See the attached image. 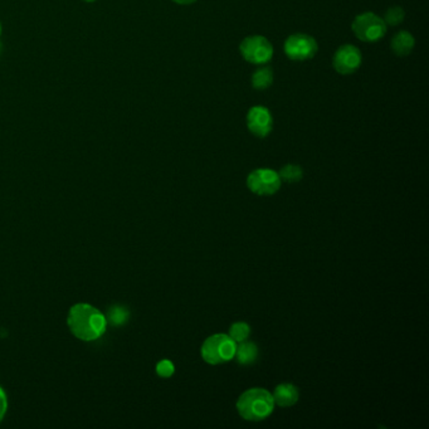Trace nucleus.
<instances>
[{
	"label": "nucleus",
	"mask_w": 429,
	"mask_h": 429,
	"mask_svg": "<svg viewBox=\"0 0 429 429\" xmlns=\"http://www.w3.org/2000/svg\"><path fill=\"white\" fill-rule=\"evenodd\" d=\"M247 187L257 195H272L280 189V175L272 169H257L248 175Z\"/></svg>",
	"instance_id": "obj_7"
},
{
	"label": "nucleus",
	"mask_w": 429,
	"mask_h": 429,
	"mask_svg": "<svg viewBox=\"0 0 429 429\" xmlns=\"http://www.w3.org/2000/svg\"><path fill=\"white\" fill-rule=\"evenodd\" d=\"M272 83H274V71L271 67L265 66L255 69V73L252 75V87L257 91L267 90L272 86Z\"/></svg>",
	"instance_id": "obj_12"
},
{
	"label": "nucleus",
	"mask_w": 429,
	"mask_h": 429,
	"mask_svg": "<svg viewBox=\"0 0 429 429\" xmlns=\"http://www.w3.org/2000/svg\"><path fill=\"white\" fill-rule=\"evenodd\" d=\"M363 56L358 47L353 44H344L334 55L332 66L340 75H353L360 69Z\"/></svg>",
	"instance_id": "obj_8"
},
{
	"label": "nucleus",
	"mask_w": 429,
	"mask_h": 429,
	"mask_svg": "<svg viewBox=\"0 0 429 429\" xmlns=\"http://www.w3.org/2000/svg\"><path fill=\"white\" fill-rule=\"evenodd\" d=\"M281 181H287V183H296L302 179L304 171L300 168L299 165H293L288 164L286 167L281 169L280 171Z\"/></svg>",
	"instance_id": "obj_14"
},
{
	"label": "nucleus",
	"mask_w": 429,
	"mask_h": 429,
	"mask_svg": "<svg viewBox=\"0 0 429 429\" xmlns=\"http://www.w3.org/2000/svg\"><path fill=\"white\" fill-rule=\"evenodd\" d=\"M274 405L280 407H291L299 400V391L293 384H281L274 389Z\"/></svg>",
	"instance_id": "obj_11"
},
{
	"label": "nucleus",
	"mask_w": 429,
	"mask_h": 429,
	"mask_svg": "<svg viewBox=\"0 0 429 429\" xmlns=\"http://www.w3.org/2000/svg\"><path fill=\"white\" fill-rule=\"evenodd\" d=\"M0 48H1V44H0Z\"/></svg>",
	"instance_id": "obj_23"
},
{
	"label": "nucleus",
	"mask_w": 429,
	"mask_h": 429,
	"mask_svg": "<svg viewBox=\"0 0 429 429\" xmlns=\"http://www.w3.org/2000/svg\"><path fill=\"white\" fill-rule=\"evenodd\" d=\"M86 1H94V0H86Z\"/></svg>",
	"instance_id": "obj_22"
},
{
	"label": "nucleus",
	"mask_w": 429,
	"mask_h": 429,
	"mask_svg": "<svg viewBox=\"0 0 429 429\" xmlns=\"http://www.w3.org/2000/svg\"><path fill=\"white\" fill-rule=\"evenodd\" d=\"M355 37L365 43H375L386 37L388 25L375 13L367 12L355 17L351 24Z\"/></svg>",
	"instance_id": "obj_4"
},
{
	"label": "nucleus",
	"mask_w": 429,
	"mask_h": 429,
	"mask_svg": "<svg viewBox=\"0 0 429 429\" xmlns=\"http://www.w3.org/2000/svg\"><path fill=\"white\" fill-rule=\"evenodd\" d=\"M247 127L257 137L268 136L274 129L272 113L265 106H253L247 113Z\"/></svg>",
	"instance_id": "obj_9"
},
{
	"label": "nucleus",
	"mask_w": 429,
	"mask_h": 429,
	"mask_svg": "<svg viewBox=\"0 0 429 429\" xmlns=\"http://www.w3.org/2000/svg\"><path fill=\"white\" fill-rule=\"evenodd\" d=\"M176 4H181V6H188V4H193L198 0H173Z\"/></svg>",
	"instance_id": "obj_20"
},
{
	"label": "nucleus",
	"mask_w": 429,
	"mask_h": 429,
	"mask_svg": "<svg viewBox=\"0 0 429 429\" xmlns=\"http://www.w3.org/2000/svg\"><path fill=\"white\" fill-rule=\"evenodd\" d=\"M283 50L291 61L304 62L316 56L318 45L316 39L311 36L305 33H295L285 41Z\"/></svg>",
	"instance_id": "obj_5"
},
{
	"label": "nucleus",
	"mask_w": 429,
	"mask_h": 429,
	"mask_svg": "<svg viewBox=\"0 0 429 429\" xmlns=\"http://www.w3.org/2000/svg\"><path fill=\"white\" fill-rule=\"evenodd\" d=\"M392 50L395 56L405 57L411 55L416 45V39L409 31H400L392 38Z\"/></svg>",
	"instance_id": "obj_10"
},
{
	"label": "nucleus",
	"mask_w": 429,
	"mask_h": 429,
	"mask_svg": "<svg viewBox=\"0 0 429 429\" xmlns=\"http://www.w3.org/2000/svg\"><path fill=\"white\" fill-rule=\"evenodd\" d=\"M251 334V329L246 323H236L230 328V336L236 342H246V339Z\"/></svg>",
	"instance_id": "obj_17"
},
{
	"label": "nucleus",
	"mask_w": 429,
	"mask_h": 429,
	"mask_svg": "<svg viewBox=\"0 0 429 429\" xmlns=\"http://www.w3.org/2000/svg\"><path fill=\"white\" fill-rule=\"evenodd\" d=\"M1 31H3V28H1V24H0V36H1Z\"/></svg>",
	"instance_id": "obj_21"
},
{
	"label": "nucleus",
	"mask_w": 429,
	"mask_h": 429,
	"mask_svg": "<svg viewBox=\"0 0 429 429\" xmlns=\"http://www.w3.org/2000/svg\"><path fill=\"white\" fill-rule=\"evenodd\" d=\"M257 355H258V350L253 342H243V344L237 348L234 356L238 363H241L243 365H248L257 359Z\"/></svg>",
	"instance_id": "obj_13"
},
{
	"label": "nucleus",
	"mask_w": 429,
	"mask_h": 429,
	"mask_svg": "<svg viewBox=\"0 0 429 429\" xmlns=\"http://www.w3.org/2000/svg\"><path fill=\"white\" fill-rule=\"evenodd\" d=\"M243 58L253 64H266L274 57V45L263 36H249L239 45Z\"/></svg>",
	"instance_id": "obj_6"
},
{
	"label": "nucleus",
	"mask_w": 429,
	"mask_h": 429,
	"mask_svg": "<svg viewBox=\"0 0 429 429\" xmlns=\"http://www.w3.org/2000/svg\"><path fill=\"white\" fill-rule=\"evenodd\" d=\"M405 18V12L403 8L400 6H392L386 10L384 14V18L383 20L386 22V25H391V27H395L400 23H403V20Z\"/></svg>",
	"instance_id": "obj_16"
},
{
	"label": "nucleus",
	"mask_w": 429,
	"mask_h": 429,
	"mask_svg": "<svg viewBox=\"0 0 429 429\" xmlns=\"http://www.w3.org/2000/svg\"><path fill=\"white\" fill-rule=\"evenodd\" d=\"M129 318V311L121 307V306H113L107 314V323H112L115 326H120V325H124Z\"/></svg>",
	"instance_id": "obj_15"
},
{
	"label": "nucleus",
	"mask_w": 429,
	"mask_h": 429,
	"mask_svg": "<svg viewBox=\"0 0 429 429\" xmlns=\"http://www.w3.org/2000/svg\"><path fill=\"white\" fill-rule=\"evenodd\" d=\"M6 408H8V399H6L4 391L0 388V422L3 421V418L6 416Z\"/></svg>",
	"instance_id": "obj_19"
},
{
	"label": "nucleus",
	"mask_w": 429,
	"mask_h": 429,
	"mask_svg": "<svg viewBox=\"0 0 429 429\" xmlns=\"http://www.w3.org/2000/svg\"><path fill=\"white\" fill-rule=\"evenodd\" d=\"M156 372L157 374L162 377V378H169V377H171L173 374H174V365H173V363L169 360H162L157 364V367H156Z\"/></svg>",
	"instance_id": "obj_18"
},
{
	"label": "nucleus",
	"mask_w": 429,
	"mask_h": 429,
	"mask_svg": "<svg viewBox=\"0 0 429 429\" xmlns=\"http://www.w3.org/2000/svg\"><path fill=\"white\" fill-rule=\"evenodd\" d=\"M274 408L272 394L262 388L249 389L243 393L237 402V409L241 417L251 422H260L269 417Z\"/></svg>",
	"instance_id": "obj_2"
},
{
	"label": "nucleus",
	"mask_w": 429,
	"mask_h": 429,
	"mask_svg": "<svg viewBox=\"0 0 429 429\" xmlns=\"http://www.w3.org/2000/svg\"><path fill=\"white\" fill-rule=\"evenodd\" d=\"M71 332L83 342H94L105 334L107 320L102 312L88 304L72 306L69 314Z\"/></svg>",
	"instance_id": "obj_1"
},
{
	"label": "nucleus",
	"mask_w": 429,
	"mask_h": 429,
	"mask_svg": "<svg viewBox=\"0 0 429 429\" xmlns=\"http://www.w3.org/2000/svg\"><path fill=\"white\" fill-rule=\"evenodd\" d=\"M237 342L225 334L208 337L202 346V358L211 365L230 361L236 355Z\"/></svg>",
	"instance_id": "obj_3"
}]
</instances>
